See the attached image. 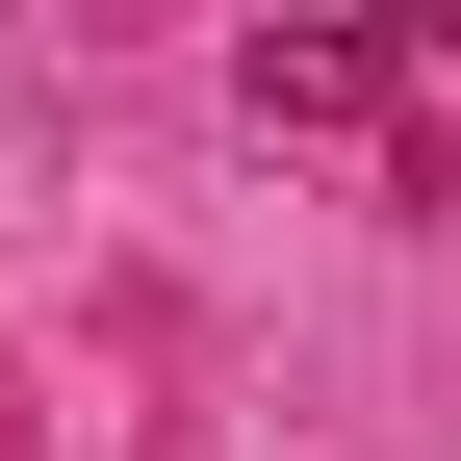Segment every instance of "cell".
I'll return each instance as SVG.
<instances>
[{
	"instance_id": "6da1fadb",
	"label": "cell",
	"mask_w": 461,
	"mask_h": 461,
	"mask_svg": "<svg viewBox=\"0 0 461 461\" xmlns=\"http://www.w3.org/2000/svg\"><path fill=\"white\" fill-rule=\"evenodd\" d=\"M230 103H257V129H411V26H257Z\"/></svg>"
}]
</instances>
